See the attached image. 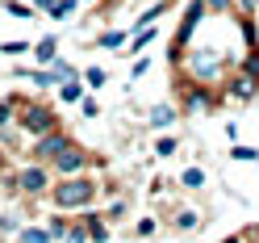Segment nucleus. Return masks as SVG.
<instances>
[{
    "mask_svg": "<svg viewBox=\"0 0 259 243\" xmlns=\"http://www.w3.org/2000/svg\"><path fill=\"white\" fill-rule=\"evenodd\" d=\"M51 205L55 210H67V214H79V210L96 205V197H101V181H96L92 172H75V176H55L51 185Z\"/></svg>",
    "mask_w": 259,
    "mask_h": 243,
    "instance_id": "nucleus-1",
    "label": "nucleus"
},
{
    "mask_svg": "<svg viewBox=\"0 0 259 243\" xmlns=\"http://www.w3.org/2000/svg\"><path fill=\"white\" fill-rule=\"evenodd\" d=\"M51 185H55V172H51V164H38V159H29V164H21L13 172V193L17 197H29V201L46 197Z\"/></svg>",
    "mask_w": 259,
    "mask_h": 243,
    "instance_id": "nucleus-2",
    "label": "nucleus"
},
{
    "mask_svg": "<svg viewBox=\"0 0 259 243\" xmlns=\"http://www.w3.org/2000/svg\"><path fill=\"white\" fill-rule=\"evenodd\" d=\"M205 0H184V17H180V25H176V38H171V51H167V59H171V67L180 72V63H184V51H188V42H192V34H197V25L205 21Z\"/></svg>",
    "mask_w": 259,
    "mask_h": 243,
    "instance_id": "nucleus-3",
    "label": "nucleus"
},
{
    "mask_svg": "<svg viewBox=\"0 0 259 243\" xmlns=\"http://www.w3.org/2000/svg\"><path fill=\"white\" fill-rule=\"evenodd\" d=\"M59 126V113L51 105H42V101H29V96H21L17 101V130L29 134V138H38L46 130H55Z\"/></svg>",
    "mask_w": 259,
    "mask_h": 243,
    "instance_id": "nucleus-4",
    "label": "nucleus"
},
{
    "mask_svg": "<svg viewBox=\"0 0 259 243\" xmlns=\"http://www.w3.org/2000/svg\"><path fill=\"white\" fill-rule=\"evenodd\" d=\"M101 164H105L101 155H92L88 147H79V143L71 138L67 147L51 159V172H55V176H75V172H88V168H101Z\"/></svg>",
    "mask_w": 259,
    "mask_h": 243,
    "instance_id": "nucleus-5",
    "label": "nucleus"
},
{
    "mask_svg": "<svg viewBox=\"0 0 259 243\" xmlns=\"http://www.w3.org/2000/svg\"><path fill=\"white\" fill-rule=\"evenodd\" d=\"M71 143V134L63 130V126H55V130H46V134H38L34 143H29V159H38V164H51V159L63 151Z\"/></svg>",
    "mask_w": 259,
    "mask_h": 243,
    "instance_id": "nucleus-6",
    "label": "nucleus"
},
{
    "mask_svg": "<svg viewBox=\"0 0 259 243\" xmlns=\"http://www.w3.org/2000/svg\"><path fill=\"white\" fill-rule=\"evenodd\" d=\"M222 96L226 101H255L259 96V80H251L247 72H234L230 80H222Z\"/></svg>",
    "mask_w": 259,
    "mask_h": 243,
    "instance_id": "nucleus-7",
    "label": "nucleus"
},
{
    "mask_svg": "<svg viewBox=\"0 0 259 243\" xmlns=\"http://www.w3.org/2000/svg\"><path fill=\"white\" fill-rule=\"evenodd\" d=\"M79 222L88 226V243H109V226H113V222L101 214V210H92V205L79 210Z\"/></svg>",
    "mask_w": 259,
    "mask_h": 243,
    "instance_id": "nucleus-8",
    "label": "nucleus"
},
{
    "mask_svg": "<svg viewBox=\"0 0 259 243\" xmlns=\"http://www.w3.org/2000/svg\"><path fill=\"white\" fill-rule=\"evenodd\" d=\"M176 118H184V113H180V105L159 101V105H151V113H147V126H151V130H171V126H176Z\"/></svg>",
    "mask_w": 259,
    "mask_h": 243,
    "instance_id": "nucleus-9",
    "label": "nucleus"
},
{
    "mask_svg": "<svg viewBox=\"0 0 259 243\" xmlns=\"http://www.w3.org/2000/svg\"><path fill=\"white\" fill-rule=\"evenodd\" d=\"M155 38H159V29H155V21H151V25H142V29H134V34H130V42L121 46V55H125V59H134V55L147 51Z\"/></svg>",
    "mask_w": 259,
    "mask_h": 243,
    "instance_id": "nucleus-10",
    "label": "nucleus"
},
{
    "mask_svg": "<svg viewBox=\"0 0 259 243\" xmlns=\"http://www.w3.org/2000/svg\"><path fill=\"white\" fill-rule=\"evenodd\" d=\"M17 80H34L38 88H59V72L55 67H13Z\"/></svg>",
    "mask_w": 259,
    "mask_h": 243,
    "instance_id": "nucleus-11",
    "label": "nucleus"
},
{
    "mask_svg": "<svg viewBox=\"0 0 259 243\" xmlns=\"http://www.w3.org/2000/svg\"><path fill=\"white\" fill-rule=\"evenodd\" d=\"M84 92H88V84H84V76H67V80H63V84H59V101L63 105H79V101H84Z\"/></svg>",
    "mask_w": 259,
    "mask_h": 243,
    "instance_id": "nucleus-12",
    "label": "nucleus"
},
{
    "mask_svg": "<svg viewBox=\"0 0 259 243\" xmlns=\"http://www.w3.org/2000/svg\"><path fill=\"white\" fill-rule=\"evenodd\" d=\"M29 55L38 59V67H46V63H55V59H59V38H55V34H46V38H38L34 46H29Z\"/></svg>",
    "mask_w": 259,
    "mask_h": 243,
    "instance_id": "nucleus-13",
    "label": "nucleus"
},
{
    "mask_svg": "<svg viewBox=\"0 0 259 243\" xmlns=\"http://www.w3.org/2000/svg\"><path fill=\"white\" fill-rule=\"evenodd\" d=\"M205 181H209V176H205V168H201V164H188V168L180 172V189H184V193H201V189H205Z\"/></svg>",
    "mask_w": 259,
    "mask_h": 243,
    "instance_id": "nucleus-14",
    "label": "nucleus"
},
{
    "mask_svg": "<svg viewBox=\"0 0 259 243\" xmlns=\"http://www.w3.org/2000/svg\"><path fill=\"white\" fill-rule=\"evenodd\" d=\"M171 226L180 235H188V231H197L201 226V210H192V205H184V210H176V218H171Z\"/></svg>",
    "mask_w": 259,
    "mask_h": 243,
    "instance_id": "nucleus-15",
    "label": "nucleus"
},
{
    "mask_svg": "<svg viewBox=\"0 0 259 243\" xmlns=\"http://www.w3.org/2000/svg\"><path fill=\"white\" fill-rule=\"evenodd\" d=\"M13 239H17V243H55V239H51V231H46V222H42V226H38V222L21 226V231L13 235Z\"/></svg>",
    "mask_w": 259,
    "mask_h": 243,
    "instance_id": "nucleus-16",
    "label": "nucleus"
},
{
    "mask_svg": "<svg viewBox=\"0 0 259 243\" xmlns=\"http://www.w3.org/2000/svg\"><path fill=\"white\" fill-rule=\"evenodd\" d=\"M17 101L21 96H0V134L17 126Z\"/></svg>",
    "mask_w": 259,
    "mask_h": 243,
    "instance_id": "nucleus-17",
    "label": "nucleus"
},
{
    "mask_svg": "<svg viewBox=\"0 0 259 243\" xmlns=\"http://www.w3.org/2000/svg\"><path fill=\"white\" fill-rule=\"evenodd\" d=\"M67 226H71L67 210H55V214L46 218V231H51V239H55V243H63V239H67Z\"/></svg>",
    "mask_w": 259,
    "mask_h": 243,
    "instance_id": "nucleus-18",
    "label": "nucleus"
},
{
    "mask_svg": "<svg viewBox=\"0 0 259 243\" xmlns=\"http://www.w3.org/2000/svg\"><path fill=\"white\" fill-rule=\"evenodd\" d=\"M79 76H84V84H88V92H101V88L109 84V72L101 67V63H92V67H84Z\"/></svg>",
    "mask_w": 259,
    "mask_h": 243,
    "instance_id": "nucleus-19",
    "label": "nucleus"
},
{
    "mask_svg": "<svg viewBox=\"0 0 259 243\" xmlns=\"http://www.w3.org/2000/svg\"><path fill=\"white\" fill-rule=\"evenodd\" d=\"M125 42H130V34H125V29H105V34L96 38V46H101V51H121Z\"/></svg>",
    "mask_w": 259,
    "mask_h": 243,
    "instance_id": "nucleus-20",
    "label": "nucleus"
},
{
    "mask_svg": "<svg viewBox=\"0 0 259 243\" xmlns=\"http://www.w3.org/2000/svg\"><path fill=\"white\" fill-rule=\"evenodd\" d=\"M176 151H180V138H176V134H163V138H155V147H151V155H155V159H171Z\"/></svg>",
    "mask_w": 259,
    "mask_h": 243,
    "instance_id": "nucleus-21",
    "label": "nucleus"
},
{
    "mask_svg": "<svg viewBox=\"0 0 259 243\" xmlns=\"http://www.w3.org/2000/svg\"><path fill=\"white\" fill-rule=\"evenodd\" d=\"M5 13H9V17H17V21H29V17H38V9L29 5V0H5Z\"/></svg>",
    "mask_w": 259,
    "mask_h": 243,
    "instance_id": "nucleus-22",
    "label": "nucleus"
},
{
    "mask_svg": "<svg viewBox=\"0 0 259 243\" xmlns=\"http://www.w3.org/2000/svg\"><path fill=\"white\" fill-rule=\"evenodd\" d=\"M75 9H79V0H55V5L46 9V17L51 21H67V17H75Z\"/></svg>",
    "mask_w": 259,
    "mask_h": 243,
    "instance_id": "nucleus-23",
    "label": "nucleus"
},
{
    "mask_svg": "<svg viewBox=\"0 0 259 243\" xmlns=\"http://www.w3.org/2000/svg\"><path fill=\"white\" fill-rule=\"evenodd\" d=\"M238 72H247L251 80H259V46H247V55L238 59Z\"/></svg>",
    "mask_w": 259,
    "mask_h": 243,
    "instance_id": "nucleus-24",
    "label": "nucleus"
},
{
    "mask_svg": "<svg viewBox=\"0 0 259 243\" xmlns=\"http://www.w3.org/2000/svg\"><path fill=\"white\" fill-rule=\"evenodd\" d=\"M230 159H238V164H255L259 151H255V147H247V143H234V147H230Z\"/></svg>",
    "mask_w": 259,
    "mask_h": 243,
    "instance_id": "nucleus-25",
    "label": "nucleus"
},
{
    "mask_svg": "<svg viewBox=\"0 0 259 243\" xmlns=\"http://www.w3.org/2000/svg\"><path fill=\"white\" fill-rule=\"evenodd\" d=\"M34 42H25V38H13V42H0V55H9V59H17V55H25Z\"/></svg>",
    "mask_w": 259,
    "mask_h": 243,
    "instance_id": "nucleus-26",
    "label": "nucleus"
},
{
    "mask_svg": "<svg viewBox=\"0 0 259 243\" xmlns=\"http://www.w3.org/2000/svg\"><path fill=\"white\" fill-rule=\"evenodd\" d=\"M125 210H130V201H125V197H113V201H109V210H105V218H109V222H121V218H125Z\"/></svg>",
    "mask_w": 259,
    "mask_h": 243,
    "instance_id": "nucleus-27",
    "label": "nucleus"
},
{
    "mask_svg": "<svg viewBox=\"0 0 259 243\" xmlns=\"http://www.w3.org/2000/svg\"><path fill=\"white\" fill-rule=\"evenodd\" d=\"M63 243H88V226L79 222V218H71V226H67V239Z\"/></svg>",
    "mask_w": 259,
    "mask_h": 243,
    "instance_id": "nucleus-28",
    "label": "nucleus"
},
{
    "mask_svg": "<svg viewBox=\"0 0 259 243\" xmlns=\"http://www.w3.org/2000/svg\"><path fill=\"white\" fill-rule=\"evenodd\" d=\"M21 226H25V222H21L17 214H0V235H17Z\"/></svg>",
    "mask_w": 259,
    "mask_h": 243,
    "instance_id": "nucleus-29",
    "label": "nucleus"
},
{
    "mask_svg": "<svg viewBox=\"0 0 259 243\" xmlns=\"http://www.w3.org/2000/svg\"><path fill=\"white\" fill-rule=\"evenodd\" d=\"M147 72H151V55H134V63H130V76H134V80H142Z\"/></svg>",
    "mask_w": 259,
    "mask_h": 243,
    "instance_id": "nucleus-30",
    "label": "nucleus"
},
{
    "mask_svg": "<svg viewBox=\"0 0 259 243\" xmlns=\"http://www.w3.org/2000/svg\"><path fill=\"white\" fill-rule=\"evenodd\" d=\"M155 231H159V222H155V218H138V226H134V235H138V239H151Z\"/></svg>",
    "mask_w": 259,
    "mask_h": 243,
    "instance_id": "nucleus-31",
    "label": "nucleus"
},
{
    "mask_svg": "<svg viewBox=\"0 0 259 243\" xmlns=\"http://www.w3.org/2000/svg\"><path fill=\"white\" fill-rule=\"evenodd\" d=\"M205 9H209V13H234L238 0H205Z\"/></svg>",
    "mask_w": 259,
    "mask_h": 243,
    "instance_id": "nucleus-32",
    "label": "nucleus"
},
{
    "mask_svg": "<svg viewBox=\"0 0 259 243\" xmlns=\"http://www.w3.org/2000/svg\"><path fill=\"white\" fill-rule=\"evenodd\" d=\"M79 113H84V118H101V105H96V96L84 92V101H79Z\"/></svg>",
    "mask_w": 259,
    "mask_h": 243,
    "instance_id": "nucleus-33",
    "label": "nucleus"
},
{
    "mask_svg": "<svg viewBox=\"0 0 259 243\" xmlns=\"http://www.w3.org/2000/svg\"><path fill=\"white\" fill-rule=\"evenodd\" d=\"M117 5H121V0H96V9H101V13L105 9H117Z\"/></svg>",
    "mask_w": 259,
    "mask_h": 243,
    "instance_id": "nucleus-34",
    "label": "nucleus"
},
{
    "mask_svg": "<svg viewBox=\"0 0 259 243\" xmlns=\"http://www.w3.org/2000/svg\"><path fill=\"white\" fill-rule=\"evenodd\" d=\"M29 5H34L38 13H46V9H51V5H55V0H29Z\"/></svg>",
    "mask_w": 259,
    "mask_h": 243,
    "instance_id": "nucleus-35",
    "label": "nucleus"
},
{
    "mask_svg": "<svg viewBox=\"0 0 259 243\" xmlns=\"http://www.w3.org/2000/svg\"><path fill=\"white\" fill-rule=\"evenodd\" d=\"M222 243H247V235H226Z\"/></svg>",
    "mask_w": 259,
    "mask_h": 243,
    "instance_id": "nucleus-36",
    "label": "nucleus"
},
{
    "mask_svg": "<svg viewBox=\"0 0 259 243\" xmlns=\"http://www.w3.org/2000/svg\"><path fill=\"white\" fill-rule=\"evenodd\" d=\"M171 5H184V0H171Z\"/></svg>",
    "mask_w": 259,
    "mask_h": 243,
    "instance_id": "nucleus-37",
    "label": "nucleus"
},
{
    "mask_svg": "<svg viewBox=\"0 0 259 243\" xmlns=\"http://www.w3.org/2000/svg\"><path fill=\"white\" fill-rule=\"evenodd\" d=\"M84 5H96V0H84Z\"/></svg>",
    "mask_w": 259,
    "mask_h": 243,
    "instance_id": "nucleus-38",
    "label": "nucleus"
},
{
    "mask_svg": "<svg viewBox=\"0 0 259 243\" xmlns=\"http://www.w3.org/2000/svg\"><path fill=\"white\" fill-rule=\"evenodd\" d=\"M255 168H259V159H255Z\"/></svg>",
    "mask_w": 259,
    "mask_h": 243,
    "instance_id": "nucleus-39",
    "label": "nucleus"
},
{
    "mask_svg": "<svg viewBox=\"0 0 259 243\" xmlns=\"http://www.w3.org/2000/svg\"><path fill=\"white\" fill-rule=\"evenodd\" d=\"M255 13H259V9H255Z\"/></svg>",
    "mask_w": 259,
    "mask_h": 243,
    "instance_id": "nucleus-40",
    "label": "nucleus"
}]
</instances>
